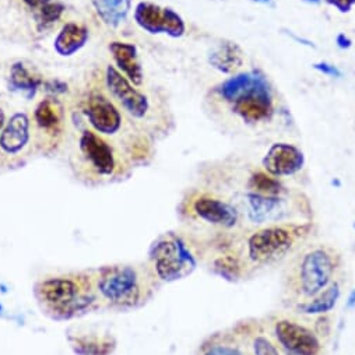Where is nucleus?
Returning <instances> with one entry per match:
<instances>
[{"instance_id": "1", "label": "nucleus", "mask_w": 355, "mask_h": 355, "mask_svg": "<svg viewBox=\"0 0 355 355\" xmlns=\"http://www.w3.org/2000/svg\"><path fill=\"white\" fill-rule=\"evenodd\" d=\"M344 257L341 252L329 244L302 245L282 273L284 302L295 307L308 302L331 282L343 277Z\"/></svg>"}, {"instance_id": "2", "label": "nucleus", "mask_w": 355, "mask_h": 355, "mask_svg": "<svg viewBox=\"0 0 355 355\" xmlns=\"http://www.w3.org/2000/svg\"><path fill=\"white\" fill-rule=\"evenodd\" d=\"M309 237L311 227L305 223L266 226L237 237L227 252H233L239 259L244 274L249 275L257 268L293 256Z\"/></svg>"}, {"instance_id": "3", "label": "nucleus", "mask_w": 355, "mask_h": 355, "mask_svg": "<svg viewBox=\"0 0 355 355\" xmlns=\"http://www.w3.org/2000/svg\"><path fill=\"white\" fill-rule=\"evenodd\" d=\"M150 278H156V275ZM150 278H145L143 271L133 266H111L98 270L93 282L102 301L115 307L130 308L150 295Z\"/></svg>"}, {"instance_id": "4", "label": "nucleus", "mask_w": 355, "mask_h": 355, "mask_svg": "<svg viewBox=\"0 0 355 355\" xmlns=\"http://www.w3.org/2000/svg\"><path fill=\"white\" fill-rule=\"evenodd\" d=\"M38 300L55 315L73 316L87 309L95 301L93 278L52 277L37 286Z\"/></svg>"}, {"instance_id": "5", "label": "nucleus", "mask_w": 355, "mask_h": 355, "mask_svg": "<svg viewBox=\"0 0 355 355\" xmlns=\"http://www.w3.org/2000/svg\"><path fill=\"white\" fill-rule=\"evenodd\" d=\"M271 337L284 355H323L325 341L297 316L278 315L270 320Z\"/></svg>"}, {"instance_id": "6", "label": "nucleus", "mask_w": 355, "mask_h": 355, "mask_svg": "<svg viewBox=\"0 0 355 355\" xmlns=\"http://www.w3.org/2000/svg\"><path fill=\"white\" fill-rule=\"evenodd\" d=\"M150 259L156 277L163 281L181 280L197 266V260L188 244L175 234L161 237L153 245Z\"/></svg>"}, {"instance_id": "7", "label": "nucleus", "mask_w": 355, "mask_h": 355, "mask_svg": "<svg viewBox=\"0 0 355 355\" xmlns=\"http://www.w3.org/2000/svg\"><path fill=\"white\" fill-rule=\"evenodd\" d=\"M233 204L238 208L244 224L253 228L274 224H294L287 223L293 216V211L289 200L281 196L248 192Z\"/></svg>"}, {"instance_id": "8", "label": "nucleus", "mask_w": 355, "mask_h": 355, "mask_svg": "<svg viewBox=\"0 0 355 355\" xmlns=\"http://www.w3.org/2000/svg\"><path fill=\"white\" fill-rule=\"evenodd\" d=\"M192 208L196 217L203 223L224 231L241 234L238 230L244 226V220L233 203L212 196H200L193 201Z\"/></svg>"}, {"instance_id": "9", "label": "nucleus", "mask_w": 355, "mask_h": 355, "mask_svg": "<svg viewBox=\"0 0 355 355\" xmlns=\"http://www.w3.org/2000/svg\"><path fill=\"white\" fill-rule=\"evenodd\" d=\"M136 23L152 34L165 33L171 37H181L185 33V23L174 10L161 9L157 5L141 2L134 12Z\"/></svg>"}, {"instance_id": "10", "label": "nucleus", "mask_w": 355, "mask_h": 355, "mask_svg": "<svg viewBox=\"0 0 355 355\" xmlns=\"http://www.w3.org/2000/svg\"><path fill=\"white\" fill-rule=\"evenodd\" d=\"M107 86L111 94L133 118H143L147 113L149 101L146 95L138 93L113 66L107 69Z\"/></svg>"}, {"instance_id": "11", "label": "nucleus", "mask_w": 355, "mask_h": 355, "mask_svg": "<svg viewBox=\"0 0 355 355\" xmlns=\"http://www.w3.org/2000/svg\"><path fill=\"white\" fill-rule=\"evenodd\" d=\"M304 164V153L287 143L273 145L263 158L264 170L274 178L294 175L302 170Z\"/></svg>"}, {"instance_id": "12", "label": "nucleus", "mask_w": 355, "mask_h": 355, "mask_svg": "<svg viewBox=\"0 0 355 355\" xmlns=\"http://www.w3.org/2000/svg\"><path fill=\"white\" fill-rule=\"evenodd\" d=\"M234 109L242 119L248 122H259L270 116L271 107V94L268 84L263 78L251 89L245 95L234 102Z\"/></svg>"}, {"instance_id": "13", "label": "nucleus", "mask_w": 355, "mask_h": 355, "mask_svg": "<svg viewBox=\"0 0 355 355\" xmlns=\"http://www.w3.org/2000/svg\"><path fill=\"white\" fill-rule=\"evenodd\" d=\"M80 150L86 160L101 175H112L116 168V160L112 147L91 130H86L80 137Z\"/></svg>"}, {"instance_id": "14", "label": "nucleus", "mask_w": 355, "mask_h": 355, "mask_svg": "<svg viewBox=\"0 0 355 355\" xmlns=\"http://www.w3.org/2000/svg\"><path fill=\"white\" fill-rule=\"evenodd\" d=\"M86 115L91 126L102 134H113L119 130L122 116L116 107L102 94L93 95L86 108Z\"/></svg>"}, {"instance_id": "15", "label": "nucleus", "mask_w": 355, "mask_h": 355, "mask_svg": "<svg viewBox=\"0 0 355 355\" xmlns=\"http://www.w3.org/2000/svg\"><path fill=\"white\" fill-rule=\"evenodd\" d=\"M30 140V119L26 113H15L0 134V149L6 154L20 153Z\"/></svg>"}, {"instance_id": "16", "label": "nucleus", "mask_w": 355, "mask_h": 355, "mask_svg": "<svg viewBox=\"0 0 355 355\" xmlns=\"http://www.w3.org/2000/svg\"><path fill=\"white\" fill-rule=\"evenodd\" d=\"M343 281H344V278L340 277L334 282H331L326 290H323L319 295H316L311 301L297 304L294 307L295 312L300 315H307V316L329 315L336 308V305L341 297Z\"/></svg>"}, {"instance_id": "17", "label": "nucleus", "mask_w": 355, "mask_h": 355, "mask_svg": "<svg viewBox=\"0 0 355 355\" xmlns=\"http://www.w3.org/2000/svg\"><path fill=\"white\" fill-rule=\"evenodd\" d=\"M109 51L122 70V73L136 86H140L143 82V70H141L137 49L134 45L127 42H112L109 45Z\"/></svg>"}, {"instance_id": "18", "label": "nucleus", "mask_w": 355, "mask_h": 355, "mask_svg": "<svg viewBox=\"0 0 355 355\" xmlns=\"http://www.w3.org/2000/svg\"><path fill=\"white\" fill-rule=\"evenodd\" d=\"M89 39V31L86 27L69 23L59 33L55 39V49L62 56H70L80 51Z\"/></svg>"}, {"instance_id": "19", "label": "nucleus", "mask_w": 355, "mask_h": 355, "mask_svg": "<svg viewBox=\"0 0 355 355\" xmlns=\"http://www.w3.org/2000/svg\"><path fill=\"white\" fill-rule=\"evenodd\" d=\"M210 63L223 73H233L244 63V53L237 44L224 42L210 55Z\"/></svg>"}, {"instance_id": "20", "label": "nucleus", "mask_w": 355, "mask_h": 355, "mask_svg": "<svg viewBox=\"0 0 355 355\" xmlns=\"http://www.w3.org/2000/svg\"><path fill=\"white\" fill-rule=\"evenodd\" d=\"M131 0H94L98 16L109 27H118L127 16Z\"/></svg>"}, {"instance_id": "21", "label": "nucleus", "mask_w": 355, "mask_h": 355, "mask_svg": "<svg viewBox=\"0 0 355 355\" xmlns=\"http://www.w3.org/2000/svg\"><path fill=\"white\" fill-rule=\"evenodd\" d=\"M24 3L31 9L39 28L56 23L64 12V6L55 0H24Z\"/></svg>"}, {"instance_id": "22", "label": "nucleus", "mask_w": 355, "mask_h": 355, "mask_svg": "<svg viewBox=\"0 0 355 355\" xmlns=\"http://www.w3.org/2000/svg\"><path fill=\"white\" fill-rule=\"evenodd\" d=\"M262 76H257L255 73H242L238 75L235 78H231L230 80H227L221 89L220 93L221 95L230 101V102H235L237 100H239L242 95H245L251 89H253L256 86V83L260 80Z\"/></svg>"}, {"instance_id": "23", "label": "nucleus", "mask_w": 355, "mask_h": 355, "mask_svg": "<svg viewBox=\"0 0 355 355\" xmlns=\"http://www.w3.org/2000/svg\"><path fill=\"white\" fill-rule=\"evenodd\" d=\"M41 80L31 75L30 70L23 63H16L10 72V86L13 90H19L27 94L28 98L34 97Z\"/></svg>"}, {"instance_id": "24", "label": "nucleus", "mask_w": 355, "mask_h": 355, "mask_svg": "<svg viewBox=\"0 0 355 355\" xmlns=\"http://www.w3.org/2000/svg\"><path fill=\"white\" fill-rule=\"evenodd\" d=\"M245 345L241 344V340L233 336H224L223 341H219L217 338L212 340L210 345H207L201 355H252L246 349H244Z\"/></svg>"}, {"instance_id": "25", "label": "nucleus", "mask_w": 355, "mask_h": 355, "mask_svg": "<svg viewBox=\"0 0 355 355\" xmlns=\"http://www.w3.org/2000/svg\"><path fill=\"white\" fill-rule=\"evenodd\" d=\"M248 188L251 192L260 193V194H268V196H281L284 192L282 185L271 176L270 174L266 172H256L249 178Z\"/></svg>"}, {"instance_id": "26", "label": "nucleus", "mask_w": 355, "mask_h": 355, "mask_svg": "<svg viewBox=\"0 0 355 355\" xmlns=\"http://www.w3.org/2000/svg\"><path fill=\"white\" fill-rule=\"evenodd\" d=\"M251 334L249 347L252 348V355H282L271 334L266 333L264 330H259L257 333Z\"/></svg>"}, {"instance_id": "27", "label": "nucleus", "mask_w": 355, "mask_h": 355, "mask_svg": "<svg viewBox=\"0 0 355 355\" xmlns=\"http://www.w3.org/2000/svg\"><path fill=\"white\" fill-rule=\"evenodd\" d=\"M35 120L42 129H55L60 122V113L53 101L45 100L35 109Z\"/></svg>"}, {"instance_id": "28", "label": "nucleus", "mask_w": 355, "mask_h": 355, "mask_svg": "<svg viewBox=\"0 0 355 355\" xmlns=\"http://www.w3.org/2000/svg\"><path fill=\"white\" fill-rule=\"evenodd\" d=\"M313 330L316 331V334L323 340H329L330 334H331V318L327 315H320L315 323H313Z\"/></svg>"}, {"instance_id": "29", "label": "nucleus", "mask_w": 355, "mask_h": 355, "mask_svg": "<svg viewBox=\"0 0 355 355\" xmlns=\"http://www.w3.org/2000/svg\"><path fill=\"white\" fill-rule=\"evenodd\" d=\"M313 67L316 70H319V72H322L323 75H327V76H331V78H341V72L340 70L330 64V63H326V62H320V63H315Z\"/></svg>"}, {"instance_id": "30", "label": "nucleus", "mask_w": 355, "mask_h": 355, "mask_svg": "<svg viewBox=\"0 0 355 355\" xmlns=\"http://www.w3.org/2000/svg\"><path fill=\"white\" fill-rule=\"evenodd\" d=\"M327 2L343 13L348 12L355 5V0H327Z\"/></svg>"}, {"instance_id": "31", "label": "nucleus", "mask_w": 355, "mask_h": 355, "mask_svg": "<svg viewBox=\"0 0 355 355\" xmlns=\"http://www.w3.org/2000/svg\"><path fill=\"white\" fill-rule=\"evenodd\" d=\"M336 42L341 49H348L351 46V39L348 37H345L344 34H338L336 38Z\"/></svg>"}, {"instance_id": "32", "label": "nucleus", "mask_w": 355, "mask_h": 355, "mask_svg": "<svg viewBox=\"0 0 355 355\" xmlns=\"http://www.w3.org/2000/svg\"><path fill=\"white\" fill-rule=\"evenodd\" d=\"M345 308L347 309H354L355 308V289H352L351 293L348 294V298L345 301Z\"/></svg>"}, {"instance_id": "33", "label": "nucleus", "mask_w": 355, "mask_h": 355, "mask_svg": "<svg viewBox=\"0 0 355 355\" xmlns=\"http://www.w3.org/2000/svg\"><path fill=\"white\" fill-rule=\"evenodd\" d=\"M5 122H6V116H5V111L0 108V130L3 129V126H5Z\"/></svg>"}, {"instance_id": "34", "label": "nucleus", "mask_w": 355, "mask_h": 355, "mask_svg": "<svg viewBox=\"0 0 355 355\" xmlns=\"http://www.w3.org/2000/svg\"><path fill=\"white\" fill-rule=\"evenodd\" d=\"M331 185H333V186H336V188H340V186H341V182L336 178V179H333V181H331Z\"/></svg>"}, {"instance_id": "35", "label": "nucleus", "mask_w": 355, "mask_h": 355, "mask_svg": "<svg viewBox=\"0 0 355 355\" xmlns=\"http://www.w3.org/2000/svg\"><path fill=\"white\" fill-rule=\"evenodd\" d=\"M256 2H260V3H270V0H256Z\"/></svg>"}, {"instance_id": "36", "label": "nucleus", "mask_w": 355, "mask_h": 355, "mask_svg": "<svg viewBox=\"0 0 355 355\" xmlns=\"http://www.w3.org/2000/svg\"><path fill=\"white\" fill-rule=\"evenodd\" d=\"M305 2H311V3H319L320 0H305Z\"/></svg>"}, {"instance_id": "37", "label": "nucleus", "mask_w": 355, "mask_h": 355, "mask_svg": "<svg viewBox=\"0 0 355 355\" xmlns=\"http://www.w3.org/2000/svg\"><path fill=\"white\" fill-rule=\"evenodd\" d=\"M352 228H354V231H355V223H352Z\"/></svg>"}]
</instances>
